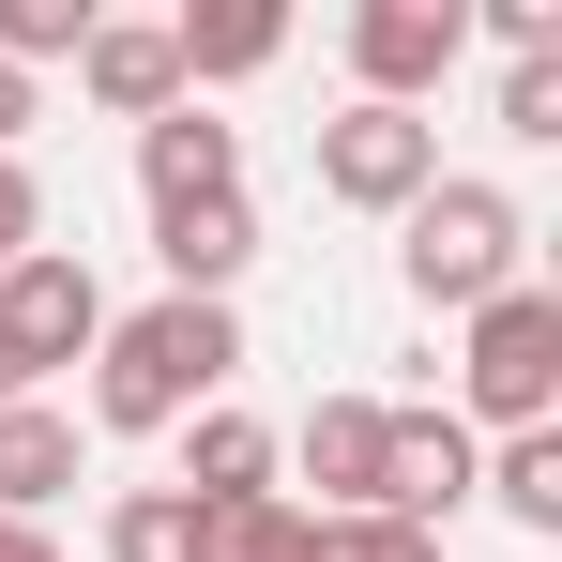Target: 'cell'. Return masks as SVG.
<instances>
[{"label":"cell","mask_w":562,"mask_h":562,"mask_svg":"<svg viewBox=\"0 0 562 562\" xmlns=\"http://www.w3.org/2000/svg\"><path fill=\"white\" fill-rule=\"evenodd\" d=\"M228 380H244V319L153 289L137 319L92 335V426L106 441H168V426H198V411H228Z\"/></svg>","instance_id":"obj_1"},{"label":"cell","mask_w":562,"mask_h":562,"mask_svg":"<svg viewBox=\"0 0 562 562\" xmlns=\"http://www.w3.org/2000/svg\"><path fill=\"white\" fill-rule=\"evenodd\" d=\"M395 274L426 319H471V304H502V289H532V213L502 183H426L395 213Z\"/></svg>","instance_id":"obj_2"},{"label":"cell","mask_w":562,"mask_h":562,"mask_svg":"<svg viewBox=\"0 0 562 562\" xmlns=\"http://www.w3.org/2000/svg\"><path fill=\"white\" fill-rule=\"evenodd\" d=\"M562 411V289H502V304H471L457 319V426L486 441H517V426H548Z\"/></svg>","instance_id":"obj_3"},{"label":"cell","mask_w":562,"mask_h":562,"mask_svg":"<svg viewBox=\"0 0 562 562\" xmlns=\"http://www.w3.org/2000/svg\"><path fill=\"white\" fill-rule=\"evenodd\" d=\"M92 335H106V289L92 259H61V244H31L15 274H0V411H31L61 366H92Z\"/></svg>","instance_id":"obj_4"},{"label":"cell","mask_w":562,"mask_h":562,"mask_svg":"<svg viewBox=\"0 0 562 562\" xmlns=\"http://www.w3.org/2000/svg\"><path fill=\"white\" fill-rule=\"evenodd\" d=\"M441 183V122L426 106H335L319 122V198L335 213H411Z\"/></svg>","instance_id":"obj_5"},{"label":"cell","mask_w":562,"mask_h":562,"mask_svg":"<svg viewBox=\"0 0 562 562\" xmlns=\"http://www.w3.org/2000/svg\"><path fill=\"white\" fill-rule=\"evenodd\" d=\"M274 457H304V486H319L304 517H380L395 502V395H319Z\"/></svg>","instance_id":"obj_6"},{"label":"cell","mask_w":562,"mask_h":562,"mask_svg":"<svg viewBox=\"0 0 562 562\" xmlns=\"http://www.w3.org/2000/svg\"><path fill=\"white\" fill-rule=\"evenodd\" d=\"M457 46H471L457 0H366V15H350V77H366V92L350 106H426L457 77Z\"/></svg>","instance_id":"obj_7"},{"label":"cell","mask_w":562,"mask_h":562,"mask_svg":"<svg viewBox=\"0 0 562 562\" xmlns=\"http://www.w3.org/2000/svg\"><path fill=\"white\" fill-rule=\"evenodd\" d=\"M486 486V441H471L457 411H395V502L380 517H411V532H457V502Z\"/></svg>","instance_id":"obj_8"},{"label":"cell","mask_w":562,"mask_h":562,"mask_svg":"<svg viewBox=\"0 0 562 562\" xmlns=\"http://www.w3.org/2000/svg\"><path fill=\"white\" fill-rule=\"evenodd\" d=\"M77 92H92L106 122H168V106H183L168 15H92V46H77Z\"/></svg>","instance_id":"obj_9"},{"label":"cell","mask_w":562,"mask_h":562,"mask_svg":"<svg viewBox=\"0 0 562 562\" xmlns=\"http://www.w3.org/2000/svg\"><path fill=\"white\" fill-rule=\"evenodd\" d=\"M153 259H168V289L183 304H228L244 289V259H259V198H183V213H153Z\"/></svg>","instance_id":"obj_10"},{"label":"cell","mask_w":562,"mask_h":562,"mask_svg":"<svg viewBox=\"0 0 562 562\" xmlns=\"http://www.w3.org/2000/svg\"><path fill=\"white\" fill-rule=\"evenodd\" d=\"M244 183V137L213 122V106H168V122H137V198L153 213H183V198H228Z\"/></svg>","instance_id":"obj_11"},{"label":"cell","mask_w":562,"mask_h":562,"mask_svg":"<svg viewBox=\"0 0 562 562\" xmlns=\"http://www.w3.org/2000/svg\"><path fill=\"white\" fill-rule=\"evenodd\" d=\"M274 46H289V15H274V0H213V15H168V61H183V106H198V92H228V77H259Z\"/></svg>","instance_id":"obj_12"},{"label":"cell","mask_w":562,"mask_h":562,"mask_svg":"<svg viewBox=\"0 0 562 562\" xmlns=\"http://www.w3.org/2000/svg\"><path fill=\"white\" fill-rule=\"evenodd\" d=\"M61 486H77V411H61V395L0 411V517H46Z\"/></svg>","instance_id":"obj_13"},{"label":"cell","mask_w":562,"mask_h":562,"mask_svg":"<svg viewBox=\"0 0 562 562\" xmlns=\"http://www.w3.org/2000/svg\"><path fill=\"white\" fill-rule=\"evenodd\" d=\"M274 486V426L259 411H198L183 426V502H259Z\"/></svg>","instance_id":"obj_14"},{"label":"cell","mask_w":562,"mask_h":562,"mask_svg":"<svg viewBox=\"0 0 562 562\" xmlns=\"http://www.w3.org/2000/svg\"><path fill=\"white\" fill-rule=\"evenodd\" d=\"M198 562H319V517L259 486V502H198Z\"/></svg>","instance_id":"obj_15"},{"label":"cell","mask_w":562,"mask_h":562,"mask_svg":"<svg viewBox=\"0 0 562 562\" xmlns=\"http://www.w3.org/2000/svg\"><path fill=\"white\" fill-rule=\"evenodd\" d=\"M471 502H502L517 532H562V426H517L502 457H486V486Z\"/></svg>","instance_id":"obj_16"},{"label":"cell","mask_w":562,"mask_h":562,"mask_svg":"<svg viewBox=\"0 0 562 562\" xmlns=\"http://www.w3.org/2000/svg\"><path fill=\"white\" fill-rule=\"evenodd\" d=\"M106 562H198V502L183 486H122L106 502Z\"/></svg>","instance_id":"obj_17"},{"label":"cell","mask_w":562,"mask_h":562,"mask_svg":"<svg viewBox=\"0 0 562 562\" xmlns=\"http://www.w3.org/2000/svg\"><path fill=\"white\" fill-rule=\"evenodd\" d=\"M319 562H441V532H411V517H319Z\"/></svg>","instance_id":"obj_18"},{"label":"cell","mask_w":562,"mask_h":562,"mask_svg":"<svg viewBox=\"0 0 562 562\" xmlns=\"http://www.w3.org/2000/svg\"><path fill=\"white\" fill-rule=\"evenodd\" d=\"M502 137H562V46L548 61H502Z\"/></svg>","instance_id":"obj_19"},{"label":"cell","mask_w":562,"mask_h":562,"mask_svg":"<svg viewBox=\"0 0 562 562\" xmlns=\"http://www.w3.org/2000/svg\"><path fill=\"white\" fill-rule=\"evenodd\" d=\"M471 31H486V46H502V61H548V46H562V0H486V15H471Z\"/></svg>","instance_id":"obj_20"},{"label":"cell","mask_w":562,"mask_h":562,"mask_svg":"<svg viewBox=\"0 0 562 562\" xmlns=\"http://www.w3.org/2000/svg\"><path fill=\"white\" fill-rule=\"evenodd\" d=\"M46 244V183H31V153H0V274Z\"/></svg>","instance_id":"obj_21"},{"label":"cell","mask_w":562,"mask_h":562,"mask_svg":"<svg viewBox=\"0 0 562 562\" xmlns=\"http://www.w3.org/2000/svg\"><path fill=\"white\" fill-rule=\"evenodd\" d=\"M31 106H46V92H31V77H15V61H0V153H15V137H31Z\"/></svg>","instance_id":"obj_22"},{"label":"cell","mask_w":562,"mask_h":562,"mask_svg":"<svg viewBox=\"0 0 562 562\" xmlns=\"http://www.w3.org/2000/svg\"><path fill=\"white\" fill-rule=\"evenodd\" d=\"M0 562H61V548H46V517H0Z\"/></svg>","instance_id":"obj_23"}]
</instances>
